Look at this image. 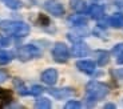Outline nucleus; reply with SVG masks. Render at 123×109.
<instances>
[{"mask_svg": "<svg viewBox=\"0 0 123 109\" xmlns=\"http://www.w3.org/2000/svg\"><path fill=\"white\" fill-rule=\"evenodd\" d=\"M70 21L74 25H79V27H82V25H86L87 19L84 17V16H82V15H74L72 17H70Z\"/></svg>", "mask_w": 123, "mask_h": 109, "instance_id": "nucleus-18", "label": "nucleus"}, {"mask_svg": "<svg viewBox=\"0 0 123 109\" xmlns=\"http://www.w3.org/2000/svg\"><path fill=\"white\" fill-rule=\"evenodd\" d=\"M105 108H106V109H107V108H115V105H114V104H106Z\"/></svg>", "mask_w": 123, "mask_h": 109, "instance_id": "nucleus-26", "label": "nucleus"}, {"mask_svg": "<svg viewBox=\"0 0 123 109\" xmlns=\"http://www.w3.org/2000/svg\"><path fill=\"white\" fill-rule=\"evenodd\" d=\"M44 8H46L47 12H49L51 15L56 16V17H60V16L64 15V7L63 4L56 1V0H47L44 3Z\"/></svg>", "mask_w": 123, "mask_h": 109, "instance_id": "nucleus-5", "label": "nucleus"}, {"mask_svg": "<svg viewBox=\"0 0 123 109\" xmlns=\"http://www.w3.org/2000/svg\"><path fill=\"white\" fill-rule=\"evenodd\" d=\"M1 1L11 9H20L23 7L22 0H1Z\"/></svg>", "mask_w": 123, "mask_h": 109, "instance_id": "nucleus-17", "label": "nucleus"}, {"mask_svg": "<svg viewBox=\"0 0 123 109\" xmlns=\"http://www.w3.org/2000/svg\"><path fill=\"white\" fill-rule=\"evenodd\" d=\"M7 79H8V75H7L4 71H1L0 69V82H4V81H7Z\"/></svg>", "mask_w": 123, "mask_h": 109, "instance_id": "nucleus-23", "label": "nucleus"}, {"mask_svg": "<svg viewBox=\"0 0 123 109\" xmlns=\"http://www.w3.org/2000/svg\"><path fill=\"white\" fill-rule=\"evenodd\" d=\"M13 84H15V88L18 89L19 94H22V96H25V94H30V91H27V88H25L24 82H23L22 80L15 79V80H13Z\"/></svg>", "mask_w": 123, "mask_h": 109, "instance_id": "nucleus-15", "label": "nucleus"}, {"mask_svg": "<svg viewBox=\"0 0 123 109\" xmlns=\"http://www.w3.org/2000/svg\"><path fill=\"white\" fill-rule=\"evenodd\" d=\"M70 4H71V8L79 13L84 12L87 9V5H86V1L84 0H70Z\"/></svg>", "mask_w": 123, "mask_h": 109, "instance_id": "nucleus-12", "label": "nucleus"}, {"mask_svg": "<svg viewBox=\"0 0 123 109\" xmlns=\"http://www.w3.org/2000/svg\"><path fill=\"white\" fill-rule=\"evenodd\" d=\"M0 29L7 35L16 37H24L30 33V25L23 21L15 20H1L0 21Z\"/></svg>", "mask_w": 123, "mask_h": 109, "instance_id": "nucleus-2", "label": "nucleus"}, {"mask_svg": "<svg viewBox=\"0 0 123 109\" xmlns=\"http://www.w3.org/2000/svg\"><path fill=\"white\" fill-rule=\"evenodd\" d=\"M87 13L90 15V17L94 20H100L105 16V8L100 4H91L87 8Z\"/></svg>", "mask_w": 123, "mask_h": 109, "instance_id": "nucleus-6", "label": "nucleus"}, {"mask_svg": "<svg viewBox=\"0 0 123 109\" xmlns=\"http://www.w3.org/2000/svg\"><path fill=\"white\" fill-rule=\"evenodd\" d=\"M9 44V39L7 37H0V47H7Z\"/></svg>", "mask_w": 123, "mask_h": 109, "instance_id": "nucleus-24", "label": "nucleus"}, {"mask_svg": "<svg viewBox=\"0 0 123 109\" xmlns=\"http://www.w3.org/2000/svg\"><path fill=\"white\" fill-rule=\"evenodd\" d=\"M96 56H98V64L100 67L106 65V64L108 63V60H110V54L106 51H98L96 52Z\"/></svg>", "mask_w": 123, "mask_h": 109, "instance_id": "nucleus-13", "label": "nucleus"}, {"mask_svg": "<svg viewBox=\"0 0 123 109\" xmlns=\"http://www.w3.org/2000/svg\"><path fill=\"white\" fill-rule=\"evenodd\" d=\"M108 23H110L111 27L114 28H122L123 27V13L122 12H117L108 19Z\"/></svg>", "mask_w": 123, "mask_h": 109, "instance_id": "nucleus-11", "label": "nucleus"}, {"mask_svg": "<svg viewBox=\"0 0 123 109\" xmlns=\"http://www.w3.org/2000/svg\"><path fill=\"white\" fill-rule=\"evenodd\" d=\"M13 59V54L8 51H0V65H6Z\"/></svg>", "mask_w": 123, "mask_h": 109, "instance_id": "nucleus-16", "label": "nucleus"}, {"mask_svg": "<svg viewBox=\"0 0 123 109\" xmlns=\"http://www.w3.org/2000/svg\"><path fill=\"white\" fill-rule=\"evenodd\" d=\"M42 80H43V82H46L47 85H55L56 81H58V71L54 69V68L46 69L42 73Z\"/></svg>", "mask_w": 123, "mask_h": 109, "instance_id": "nucleus-7", "label": "nucleus"}, {"mask_svg": "<svg viewBox=\"0 0 123 109\" xmlns=\"http://www.w3.org/2000/svg\"><path fill=\"white\" fill-rule=\"evenodd\" d=\"M44 91L43 87H40V85H32L30 89V94H32V96H39V94H42Z\"/></svg>", "mask_w": 123, "mask_h": 109, "instance_id": "nucleus-20", "label": "nucleus"}, {"mask_svg": "<svg viewBox=\"0 0 123 109\" xmlns=\"http://www.w3.org/2000/svg\"><path fill=\"white\" fill-rule=\"evenodd\" d=\"M108 87L99 81H90L86 85V101L87 105H94L99 100L105 98L108 94Z\"/></svg>", "mask_w": 123, "mask_h": 109, "instance_id": "nucleus-1", "label": "nucleus"}, {"mask_svg": "<svg viewBox=\"0 0 123 109\" xmlns=\"http://www.w3.org/2000/svg\"><path fill=\"white\" fill-rule=\"evenodd\" d=\"M35 106L39 108V109H48V108H51V101H49L47 97H42V98L36 100Z\"/></svg>", "mask_w": 123, "mask_h": 109, "instance_id": "nucleus-19", "label": "nucleus"}, {"mask_svg": "<svg viewBox=\"0 0 123 109\" xmlns=\"http://www.w3.org/2000/svg\"><path fill=\"white\" fill-rule=\"evenodd\" d=\"M11 97H12V92L8 89L0 88V100H9Z\"/></svg>", "mask_w": 123, "mask_h": 109, "instance_id": "nucleus-21", "label": "nucleus"}, {"mask_svg": "<svg viewBox=\"0 0 123 109\" xmlns=\"http://www.w3.org/2000/svg\"><path fill=\"white\" fill-rule=\"evenodd\" d=\"M112 53L117 56V63L119 64V65H122L123 64V44L115 45L114 49H112Z\"/></svg>", "mask_w": 123, "mask_h": 109, "instance_id": "nucleus-14", "label": "nucleus"}, {"mask_svg": "<svg viewBox=\"0 0 123 109\" xmlns=\"http://www.w3.org/2000/svg\"><path fill=\"white\" fill-rule=\"evenodd\" d=\"M42 54V51H40L39 47L34 45V44H27V45H23L19 48L18 51V57L20 59V61H28L31 59L39 57Z\"/></svg>", "mask_w": 123, "mask_h": 109, "instance_id": "nucleus-3", "label": "nucleus"}, {"mask_svg": "<svg viewBox=\"0 0 123 109\" xmlns=\"http://www.w3.org/2000/svg\"><path fill=\"white\" fill-rule=\"evenodd\" d=\"M48 93L51 94V96H54L55 98L62 100V98H67V97L72 96L75 92H74L72 88H59V89L51 88V89H48Z\"/></svg>", "mask_w": 123, "mask_h": 109, "instance_id": "nucleus-8", "label": "nucleus"}, {"mask_svg": "<svg viewBox=\"0 0 123 109\" xmlns=\"http://www.w3.org/2000/svg\"><path fill=\"white\" fill-rule=\"evenodd\" d=\"M72 54H74L75 57H84V56L88 54V47H87L84 43H82L80 40L79 41H74Z\"/></svg>", "mask_w": 123, "mask_h": 109, "instance_id": "nucleus-9", "label": "nucleus"}, {"mask_svg": "<svg viewBox=\"0 0 123 109\" xmlns=\"http://www.w3.org/2000/svg\"><path fill=\"white\" fill-rule=\"evenodd\" d=\"M82 106V104L79 103V101H76V100H70L67 104L64 105V108L66 109H76V108H80Z\"/></svg>", "mask_w": 123, "mask_h": 109, "instance_id": "nucleus-22", "label": "nucleus"}, {"mask_svg": "<svg viewBox=\"0 0 123 109\" xmlns=\"http://www.w3.org/2000/svg\"><path fill=\"white\" fill-rule=\"evenodd\" d=\"M52 56L56 63H66L70 57V51L64 43H56L52 49Z\"/></svg>", "mask_w": 123, "mask_h": 109, "instance_id": "nucleus-4", "label": "nucleus"}, {"mask_svg": "<svg viewBox=\"0 0 123 109\" xmlns=\"http://www.w3.org/2000/svg\"><path fill=\"white\" fill-rule=\"evenodd\" d=\"M40 21H42V23H44V24H48V19L44 17L43 15H40Z\"/></svg>", "mask_w": 123, "mask_h": 109, "instance_id": "nucleus-25", "label": "nucleus"}, {"mask_svg": "<svg viewBox=\"0 0 123 109\" xmlns=\"http://www.w3.org/2000/svg\"><path fill=\"white\" fill-rule=\"evenodd\" d=\"M76 67L79 71H82L83 73H87V75H92L95 72V63L91 60H80L76 63Z\"/></svg>", "mask_w": 123, "mask_h": 109, "instance_id": "nucleus-10", "label": "nucleus"}]
</instances>
